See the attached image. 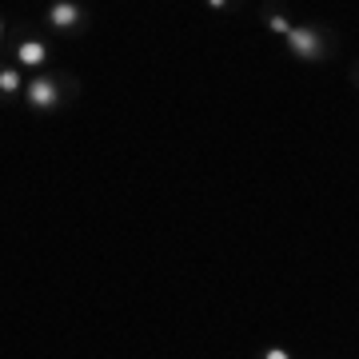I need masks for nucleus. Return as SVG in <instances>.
Returning a JSON list of instances; mask_svg holds the SVG:
<instances>
[{"label": "nucleus", "mask_w": 359, "mask_h": 359, "mask_svg": "<svg viewBox=\"0 0 359 359\" xmlns=\"http://www.w3.org/2000/svg\"><path fill=\"white\" fill-rule=\"evenodd\" d=\"M283 36H287V44H292L295 56H304V60H320V52H323V36L316 32V28H287Z\"/></svg>", "instance_id": "f257e3e1"}, {"label": "nucleus", "mask_w": 359, "mask_h": 359, "mask_svg": "<svg viewBox=\"0 0 359 359\" xmlns=\"http://www.w3.org/2000/svg\"><path fill=\"white\" fill-rule=\"evenodd\" d=\"M56 100H60V88H56V80L36 76L32 84H28V104H32V108H56Z\"/></svg>", "instance_id": "f03ea898"}, {"label": "nucleus", "mask_w": 359, "mask_h": 359, "mask_svg": "<svg viewBox=\"0 0 359 359\" xmlns=\"http://www.w3.org/2000/svg\"><path fill=\"white\" fill-rule=\"evenodd\" d=\"M48 20H52L56 28H76V25H80V8L72 4V0H60V4H52Z\"/></svg>", "instance_id": "7ed1b4c3"}, {"label": "nucleus", "mask_w": 359, "mask_h": 359, "mask_svg": "<svg viewBox=\"0 0 359 359\" xmlns=\"http://www.w3.org/2000/svg\"><path fill=\"white\" fill-rule=\"evenodd\" d=\"M16 56H20V65H44V60H48V48H44V44H40V40H25V44H20V48H16Z\"/></svg>", "instance_id": "20e7f679"}, {"label": "nucleus", "mask_w": 359, "mask_h": 359, "mask_svg": "<svg viewBox=\"0 0 359 359\" xmlns=\"http://www.w3.org/2000/svg\"><path fill=\"white\" fill-rule=\"evenodd\" d=\"M16 88H20V76H16L13 68H4V72H0V92H4V96H13Z\"/></svg>", "instance_id": "39448f33"}, {"label": "nucleus", "mask_w": 359, "mask_h": 359, "mask_svg": "<svg viewBox=\"0 0 359 359\" xmlns=\"http://www.w3.org/2000/svg\"><path fill=\"white\" fill-rule=\"evenodd\" d=\"M268 25H271V32H280V36H283V32H287V28H292V25H287V20H283V16H271Z\"/></svg>", "instance_id": "423d86ee"}, {"label": "nucleus", "mask_w": 359, "mask_h": 359, "mask_svg": "<svg viewBox=\"0 0 359 359\" xmlns=\"http://www.w3.org/2000/svg\"><path fill=\"white\" fill-rule=\"evenodd\" d=\"M264 355H268V359H287V351H283V347H268Z\"/></svg>", "instance_id": "0eeeda50"}, {"label": "nucleus", "mask_w": 359, "mask_h": 359, "mask_svg": "<svg viewBox=\"0 0 359 359\" xmlns=\"http://www.w3.org/2000/svg\"><path fill=\"white\" fill-rule=\"evenodd\" d=\"M208 4H212V8H224V4H228V0H208Z\"/></svg>", "instance_id": "6e6552de"}, {"label": "nucleus", "mask_w": 359, "mask_h": 359, "mask_svg": "<svg viewBox=\"0 0 359 359\" xmlns=\"http://www.w3.org/2000/svg\"><path fill=\"white\" fill-rule=\"evenodd\" d=\"M0 36H4V20H0Z\"/></svg>", "instance_id": "1a4fd4ad"}]
</instances>
